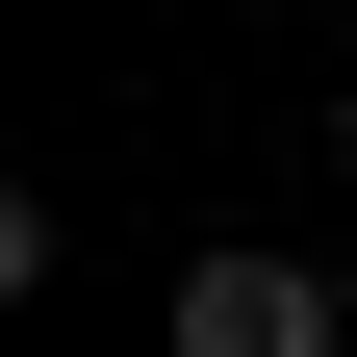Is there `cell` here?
Returning a JSON list of instances; mask_svg holds the SVG:
<instances>
[{
  "label": "cell",
  "mask_w": 357,
  "mask_h": 357,
  "mask_svg": "<svg viewBox=\"0 0 357 357\" xmlns=\"http://www.w3.org/2000/svg\"><path fill=\"white\" fill-rule=\"evenodd\" d=\"M153 357H357V281L281 255V230H230V255H178V281H153Z\"/></svg>",
  "instance_id": "1"
},
{
  "label": "cell",
  "mask_w": 357,
  "mask_h": 357,
  "mask_svg": "<svg viewBox=\"0 0 357 357\" xmlns=\"http://www.w3.org/2000/svg\"><path fill=\"white\" fill-rule=\"evenodd\" d=\"M332 153H357V77H332Z\"/></svg>",
  "instance_id": "2"
}]
</instances>
